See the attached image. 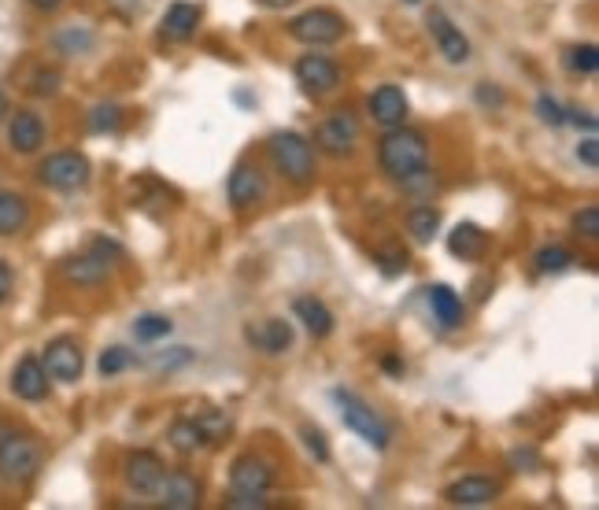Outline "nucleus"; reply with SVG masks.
<instances>
[{
    "label": "nucleus",
    "mask_w": 599,
    "mask_h": 510,
    "mask_svg": "<svg viewBox=\"0 0 599 510\" xmlns=\"http://www.w3.org/2000/svg\"><path fill=\"white\" fill-rule=\"evenodd\" d=\"M30 4H34L37 12H56V8H60L63 0H30Z\"/></svg>",
    "instance_id": "obj_47"
},
{
    "label": "nucleus",
    "mask_w": 599,
    "mask_h": 510,
    "mask_svg": "<svg viewBox=\"0 0 599 510\" xmlns=\"http://www.w3.org/2000/svg\"><path fill=\"white\" fill-rule=\"evenodd\" d=\"M566 122H574L577 130H588V134H596L599 130V119L592 111H577V108H566Z\"/></svg>",
    "instance_id": "obj_41"
},
{
    "label": "nucleus",
    "mask_w": 599,
    "mask_h": 510,
    "mask_svg": "<svg viewBox=\"0 0 599 510\" xmlns=\"http://www.w3.org/2000/svg\"><path fill=\"white\" fill-rule=\"evenodd\" d=\"M426 26L429 34H433V41H437V49H441V56L448 63H466L470 60V41L463 37V30L448 19V12L444 8H429L426 15Z\"/></svg>",
    "instance_id": "obj_14"
},
{
    "label": "nucleus",
    "mask_w": 599,
    "mask_h": 510,
    "mask_svg": "<svg viewBox=\"0 0 599 510\" xmlns=\"http://www.w3.org/2000/svg\"><path fill=\"white\" fill-rule=\"evenodd\" d=\"M226 196H230V204L237 211H248V207H256L263 196H267V174L259 163L252 159H241L237 167H233L230 182H226Z\"/></svg>",
    "instance_id": "obj_12"
},
{
    "label": "nucleus",
    "mask_w": 599,
    "mask_h": 510,
    "mask_svg": "<svg viewBox=\"0 0 599 510\" xmlns=\"http://www.w3.org/2000/svg\"><path fill=\"white\" fill-rule=\"evenodd\" d=\"M156 496L167 510H193V507H200L204 488H200V481H196L189 470H174V474L163 477V485H159Z\"/></svg>",
    "instance_id": "obj_19"
},
{
    "label": "nucleus",
    "mask_w": 599,
    "mask_h": 510,
    "mask_svg": "<svg viewBox=\"0 0 599 510\" xmlns=\"http://www.w3.org/2000/svg\"><path fill=\"white\" fill-rule=\"evenodd\" d=\"M511 466H514V470H522V466H533V470H540V455H537V451H529V448L511 451Z\"/></svg>",
    "instance_id": "obj_44"
},
{
    "label": "nucleus",
    "mask_w": 599,
    "mask_h": 510,
    "mask_svg": "<svg viewBox=\"0 0 599 510\" xmlns=\"http://www.w3.org/2000/svg\"><path fill=\"white\" fill-rule=\"evenodd\" d=\"M574 233L577 237H585V241H599V207L596 204H585L581 211H577Z\"/></svg>",
    "instance_id": "obj_35"
},
{
    "label": "nucleus",
    "mask_w": 599,
    "mask_h": 510,
    "mask_svg": "<svg viewBox=\"0 0 599 510\" xmlns=\"http://www.w3.org/2000/svg\"><path fill=\"white\" fill-rule=\"evenodd\" d=\"M537 115H540V122H548V126H566V108L559 104V100H551L548 93L544 97H537Z\"/></svg>",
    "instance_id": "obj_38"
},
{
    "label": "nucleus",
    "mask_w": 599,
    "mask_h": 510,
    "mask_svg": "<svg viewBox=\"0 0 599 510\" xmlns=\"http://www.w3.org/2000/svg\"><path fill=\"white\" fill-rule=\"evenodd\" d=\"M245 340L263 355H282L293 348V326L285 318H263V322H248Z\"/></svg>",
    "instance_id": "obj_15"
},
{
    "label": "nucleus",
    "mask_w": 599,
    "mask_h": 510,
    "mask_svg": "<svg viewBox=\"0 0 599 510\" xmlns=\"http://www.w3.org/2000/svg\"><path fill=\"white\" fill-rule=\"evenodd\" d=\"M196 422H200V429L208 433V440L215 444V440H222L226 433H230V418L222 411H204V414H196Z\"/></svg>",
    "instance_id": "obj_37"
},
{
    "label": "nucleus",
    "mask_w": 599,
    "mask_h": 510,
    "mask_svg": "<svg viewBox=\"0 0 599 510\" xmlns=\"http://www.w3.org/2000/svg\"><path fill=\"white\" fill-rule=\"evenodd\" d=\"M134 363V352H126V348H108V352L100 355V374L104 377H115V374H123L126 366Z\"/></svg>",
    "instance_id": "obj_36"
},
{
    "label": "nucleus",
    "mask_w": 599,
    "mask_h": 510,
    "mask_svg": "<svg viewBox=\"0 0 599 510\" xmlns=\"http://www.w3.org/2000/svg\"><path fill=\"white\" fill-rule=\"evenodd\" d=\"M174 322L167 315H156V311H148V315H137L134 318V337L145 340V344H152V340H163L171 337Z\"/></svg>",
    "instance_id": "obj_28"
},
{
    "label": "nucleus",
    "mask_w": 599,
    "mask_h": 510,
    "mask_svg": "<svg viewBox=\"0 0 599 510\" xmlns=\"http://www.w3.org/2000/svg\"><path fill=\"white\" fill-rule=\"evenodd\" d=\"M123 259V244L111 241V237H93L89 248L82 255H71L63 263V278L74 281V285H97V281L108 278L111 263Z\"/></svg>",
    "instance_id": "obj_5"
},
{
    "label": "nucleus",
    "mask_w": 599,
    "mask_h": 510,
    "mask_svg": "<svg viewBox=\"0 0 599 510\" xmlns=\"http://www.w3.org/2000/svg\"><path fill=\"white\" fill-rule=\"evenodd\" d=\"M8 145L19 152V156H34L45 145V122L37 111H15L12 122H8Z\"/></svg>",
    "instance_id": "obj_20"
},
{
    "label": "nucleus",
    "mask_w": 599,
    "mask_h": 510,
    "mask_svg": "<svg viewBox=\"0 0 599 510\" xmlns=\"http://www.w3.org/2000/svg\"><path fill=\"white\" fill-rule=\"evenodd\" d=\"M426 300H429L433 318H437L444 329H459L466 322V307H463V300H459V292H455L452 285H429Z\"/></svg>",
    "instance_id": "obj_23"
},
{
    "label": "nucleus",
    "mask_w": 599,
    "mask_h": 510,
    "mask_svg": "<svg viewBox=\"0 0 599 510\" xmlns=\"http://www.w3.org/2000/svg\"><path fill=\"white\" fill-rule=\"evenodd\" d=\"M293 315H296V322H304V329L315 340H326L333 333V311L322 304V300H318L315 292H307V296H296V300H293Z\"/></svg>",
    "instance_id": "obj_22"
},
{
    "label": "nucleus",
    "mask_w": 599,
    "mask_h": 510,
    "mask_svg": "<svg viewBox=\"0 0 599 510\" xmlns=\"http://www.w3.org/2000/svg\"><path fill=\"white\" fill-rule=\"evenodd\" d=\"M274 485V466L263 455H237L230 466L233 496H267Z\"/></svg>",
    "instance_id": "obj_10"
},
{
    "label": "nucleus",
    "mask_w": 599,
    "mask_h": 510,
    "mask_svg": "<svg viewBox=\"0 0 599 510\" xmlns=\"http://www.w3.org/2000/svg\"><path fill=\"white\" fill-rule=\"evenodd\" d=\"M300 437H304L307 455L315 462H330V444H326V433L315 429V425H300Z\"/></svg>",
    "instance_id": "obj_34"
},
{
    "label": "nucleus",
    "mask_w": 599,
    "mask_h": 510,
    "mask_svg": "<svg viewBox=\"0 0 599 510\" xmlns=\"http://www.w3.org/2000/svg\"><path fill=\"white\" fill-rule=\"evenodd\" d=\"M293 74L307 97H326V93H333V89L341 85V67H337L330 56H322V52L315 49L296 60Z\"/></svg>",
    "instance_id": "obj_9"
},
{
    "label": "nucleus",
    "mask_w": 599,
    "mask_h": 510,
    "mask_svg": "<svg viewBox=\"0 0 599 510\" xmlns=\"http://www.w3.org/2000/svg\"><path fill=\"white\" fill-rule=\"evenodd\" d=\"M52 45L60 52H67V56H78V52H86L93 45V34H89L86 26H63L60 34L52 37Z\"/></svg>",
    "instance_id": "obj_31"
},
{
    "label": "nucleus",
    "mask_w": 599,
    "mask_h": 510,
    "mask_svg": "<svg viewBox=\"0 0 599 510\" xmlns=\"http://www.w3.org/2000/svg\"><path fill=\"white\" fill-rule=\"evenodd\" d=\"M167 440H171V448L182 451V455H193V451L208 448V444H211L208 433L200 429V422H196V418H178V422L167 429Z\"/></svg>",
    "instance_id": "obj_25"
},
{
    "label": "nucleus",
    "mask_w": 599,
    "mask_h": 510,
    "mask_svg": "<svg viewBox=\"0 0 599 510\" xmlns=\"http://www.w3.org/2000/svg\"><path fill=\"white\" fill-rule=\"evenodd\" d=\"M256 4H263V8H270V12H285V8L296 4V0H256Z\"/></svg>",
    "instance_id": "obj_46"
},
{
    "label": "nucleus",
    "mask_w": 599,
    "mask_h": 510,
    "mask_svg": "<svg viewBox=\"0 0 599 510\" xmlns=\"http://www.w3.org/2000/svg\"><path fill=\"white\" fill-rule=\"evenodd\" d=\"M41 366H45V374L52 381H60V385H74L82 370H86V359H82V348H78V340L71 337H56L45 344V355H41Z\"/></svg>",
    "instance_id": "obj_11"
},
{
    "label": "nucleus",
    "mask_w": 599,
    "mask_h": 510,
    "mask_svg": "<svg viewBox=\"0 0 599 510\" xmlns=\"http://www.w3.org/2000/svg\"><path fill=\"white\" fill-rule=\"evenodd\" d=\"M45 462V451L34 433L19 425H0V481L4 485H30Z\"/></svg>",
    "instance_id": "obj_2"
},
{
    "label": "nucleus",
    "mask_w": 599,
    "mask_h": 510,
    "mask_svg": "<svg viewBox=\"0 0 599 510\" xmlns=\"http://www.w3.org/2000/svg\"><path fill=\"white\" fill-rule=\"evenodd\" d=\"M385 370H389V374H404V363H400V359H392V355H385Z\"/></svg>",
    "instance_id": "obj_48"
},
{
    "label": "nucleus",
    "mask_w": 599,
    "mask_h": 510,
    "mask_svg": "<svg viewBox=\"0 0 599 510\" xmlns=\"http://www.w3.org/2000/svg\"><path fill=\"white\" fill-rule=\"evenodd\" d=\"M367 111L370 119L378 122V126H385V130H392V126H404L407 122V97L400 85H378L374 93H370L367 100Z\"/></svg>",
    "instance_id": "obj_18"
},
{
    "label": "nucleus",
    "mask_w": 599,
    "mask_h": 510,
    "mask_svg": "<svg viewBox=\"0 0 599 510\" xmlns=\"http://www.w3.org/2000/svg\"><path fill=\"white\" fill-rule=\"evenodd\" d=\"M93 178V167L82 152H52L37 163V182L52 193H78Z\"/></svg>",
    "instance_id": "obj_7"
},
{
    "label": "nucleus",
    "mask_w": 599,
    "mask_h": 510,
    "mask_svg": "<svg viewBox=\"0 0 599 510\" xmlns=\"http://www.w3.org/2000/svg\"><path fill=\"white\" fill-rule=\"evenodd\" d=\"M89 134H115L123 126V108L119 104H97L89 111Z\"/></svg>",
    "instance_id": "obj_30"
},
{
    "label": "nucleus",
    "mask_w": 599,
    "mask_h": 510,
    "mask_svg": "<svg viewBox=\"0 0 599 510\" xmlns=\"http://www.w3.org/2000/svg\"><path fill=\"white\" fill-rule=\"evenodd\" d=\"M378 163L392 182H407L429 170V141L411 126H392L378 141Z\"/></svg>",
    "instance_id": "obj_1"
},
{
    "label": "nucleus",
    "mask_w": 599,
    "mask_h": 510,
    "mask_svg": "<svg viewBox=\"0 0 599 510\" xmlns=\"http://www.w3.org/2000/svg\"><path fill=\"white\" fill-rule=\"evenodd\" d=\"M496 496H500V481L481 477V474L459 477L455 485L444 488V499H448L452 507H489V503H496Z\"/></svg>",
    "instance_id": "obj_17"
},
{
    "label": "nucleus",
    "mask_w": 599,
    "mask_h": 510,
    "mask_svg": "<svg viewBox=\"0 0 599 510\" xmlns=\"http://www.w3.org/2000/svg\"><path fill=\"white\" fill-rule=\"evenodd\" d=\"M49 385H52V377L45 374V366H41V359H37V355H23V359L15 363L12 392L19 396V400L41 403L45 396H49Z\"/></svg>",
    "instance_id": "obj_16"
},
{
    "label": "nucleus",
    "mask_w": 599,
    "mask_h": 510,
    "mask_svg": "<svg viewBox=\"0 0 599 510\" xmlns=\"http://www.w3.org/2000/svg\"><path fill=\"white\" fill-rule=\"evenodd\" d=\"M355 145H359V119H355L348 108L330 111L326 119L318 122V130H315L318 152H326V156L333 159H344V156H352Z\"/></svg>",
    "instance_id": "obj_8"
},
{
    "label": "nucleus",
    "mask_w": 599,
    "mask_h": 510,
    "mask_svg": "<svg viewBox=\"0 0 599 510\" xmlns=\"http://www.w3.org/2000/svg\"><path fill=\"white\" fill-rule=\"evenodd\" d=\"M8 108H12V104H8V93H4V85H0V122L8 119Z\"/></svg>",
    "instance_id": "obj_49"
},
{
    "label": "nucleus",
    "mask_w": 599,
    "mask_h": 510,
    "mask_svg": "<svg viewBox=\"0 0 599 510\" xmlns=\"http://www.w3.org/2000/svg\"><path fill=\"white\" fill-rule=\"evenodd\" d=\"M267 156L285 182H293V185L315 182V145H311L304 134H296V130H278V134H270Z\"/></svg>",
    "instance_id": "obj_3"
},
{
    "label": "nucleus",
    "mask_w": 599,
    "mask_h": 510,
    "mask_svg": "<svg viewBox=\"0 0 599 510\" xmlns=\"http://www.w3.org/2000/svg\"><path fill=\"white\" fill-rule=\"evenodd\" d=\"M226 507L230 510H267V496H230L226 499Z\"/></svg>",
    "instance_id": "obj_42"
},
{
    "label": "nucleus",
    "mask_w": 599,
    "mask_h": 510,
    "mask_svg": "<svg viewBox=\"0 0 599 510\" xmlns=\"http://www.w3.org/2000/svg\"><path fill=\"white\" fill-rule=\"evenodd\" d=\"M404 4H422V0H404Z\"/></svg>",
    "instance_id": "obj_50"
},
{
    "label": "nucleus",
    "mask_w": 599,
    "mask_h": 510,
    "mask_svg": "<svg viewBox=\"0 0 599 510\" xmlns=\"http://www.w3.org/2000/svg\"><path fill=\"white\" fill-rule=\"evenodd\" d=\"M344 34H348V23H344V15L333 12V8H307V12L289 19V37L300 41V45H307V49L337 45Z\"/></svg>",
    "instance_id": "obj_6"
},
{
    "label": "nucleus",
    "mask_w": 599,
    "mask_h": 510,
    "mask_svg": "<svg viewBox=\"0 0 599 510\" xmlns=\"http://www.w3.org/2000/svg\"><path fill=\"white\" fill-rule=\"evenodd\" d=\"M566 67H570L574 74L592 78V74L599 71V49L596 45H574V49L566 52Z\"/></svg>",
    "instance_id": "obj_32"
},
{
    "label": "nucleus",
    "mask_w": 599,
    "mask_h": 510,
    "mask_svg": "<svg viewBox=\"0 0 599 510\" xmlns=\"http://www.w3.org/2000/svg\"><path fill=\"white\" fill-rule=\"evenodd\" d=\"M200 15H204L200 4H193V0H174L171 8L163 12V19H159V30H163L167 41H189V37H196Z\"/></svg>",
    "instance_id": "obj_21"
},
{
    "label": "nucleus",
    "mask_w": 599,
    "mask_h": 510,
    "mask_svg": "<svg viewBox=\"0 0 599 510\" xmlns=\"http://www.w3.org/2000/svg\"><path fill=\"white\" fill-rule=\"evenodd\" d=\"M577 159L585 163L588 170H596L599 167V141H596V134H588L581 145H577Z\"/></svg>",
    "instance_id": "obj_40"
},
{
    "label": "nucleus",
    "mask_w": 599,
    "mask_h": 510,
    "mask_svg": "<svg viewBox=\"0 0 599 510\" xmlns=\"http://www.w3.org/2000/svg\"><path fill=\"white\" fill-rule=\"evenodd\" d=\"M407 233L415 237L418 244H429L437 233H441V211L433 204H418L407 211Z\"/></svg>",
    "instance_id": "obj_27"
},
{
    "label": "nucleus",
    "mask_w": 599,
    "mask_h": 510,
    "mask_svg": "<svg viewBox=\"0 0 599 510\" xmlns=\"http://www.w3.org/2000/svg\"><path fill=\"white\" fill-rule=\"evenodd\" d=\"M60 82H63L60 71H52V67H37L26 89H30L34 97H52V93H60Z\"/></svg>",
    "instance_id": "obj_33"
},
{
    "label": "nucleus",
    "mask_w": 599,
    "mask_h": 510,
    "mask_svg": "<svg viewBox=\"0 0 599 510\" xmlns=\"http://www.w3.org/2000/svg\"><path fill=\"white\" fill-rule=\"evenodd\" d=\"M30 222V204L19 193H0V237H15Z\"/></svg>",
    "instance_id": "obj_26"
},
{
    "label": "nucleus",
    "mask_w": 599,
    "mask_h": 510,
    "mask_svg": "<svg viewBox=\"0 0 599 510\" xmlns=\"http://www.w3.org/2000/svg\"><path fill=\"white\" fill-rule=\"evenodd\" d=\"M570 263H574V252L563 248V244H548V248H540L537 259H533L537 274H563Z\"/></svg>",
    "instance_id": "obj_29"
},
{
    "label": "nucleus",
    "mask_w": 599,
    "mask_h": 510,
    "mask_svg": "<svg viewBox=\"0 0 599 510\" xmlns=\"http://www.w3.org/2000/svg\"><path fill=\"white\" fill-rule=\"evenodd\" d=\"M448 252L455 259H466V263H474L481 255L489 252V233L474 226V222H459L452 233H448Z\"/></svg>",
    "instance_id": "obj_24"
},
{
    "label": "nucleus",
    "mask_w": 599,
    "mask_h": 510,
    "mask_svg": "<svg viewBox=\"0 0 599 510\" xmlns=\"http://www.w3.org/2000/svg\"><path fill=\"white\" fill-rule=\"evenodd\" d=\"M123 477L130 492L137 496H156L159 485H163V477H167V466L159 459L156 451H130L123 462Z\"/></svg>",
    "instance_id": "obj_13"
},
{
    "label": "nucleus",
    "mask_w": 599,
    "mask_h": 510,
    "mask_svg": "<svg viewBox=\"0 0 599 510\" xmlns=\"http://www.w3.org/2000/svg\"><path fill=\"white\" fill-rule=\"evenodd\" d=\"M477 100H481V104H503V93H500V89H492V93H489V82H481V89H477Z\"/></svg>",
    "instance_id": "obj_45"
},
{
    "label": "nucleus",
    "mask_w": 599,
    "mask_h": 510,
    "mask_svg": "<svg viewBox=\"0 0 599 510\" xmlns=\"http://www.w3.org/2000/svg\"><path fill=\"white\" fill-rule=\"evenodd\" d=\"M378 263H381V270H385L389 278H396V274H404V270H407V252H404V248H389V252H378Z\"/></svg>",
    "instance_id": "obj_39"
},
{
    "label": "nucleus",
    "mask_w": 599,
    "mask_h": 510,
    "mask_svg": "<svg viewBox=\"0 0 599 510\" xmlns=\"http://www.w3.org/2000/svg\"><path fill=\"white\" fill-rule=\"evenodd\" d=\"M12 289H15V274H12V267H8V259H0V307L8 304Z\"/></svg>",
    "instance_id": "obj_43"
},
{
    "label": "nucleus",
    "mask_w": 599,
    "mask_h": 510,
    "mask_svg": "<svg viewBox=\"0 0 599 510\" xmlns=\"http://www.w3.org/2000/svg\"><path fill=\"white\" fill-rule=\"evenodd\" d=\"M333 403L341 407V422L352 429L355 437H363L370 448H378V451L389 448V440H392L389 422H385L367 400H359V396L348 389H333Z\"/></svg>",
    "instance_id": "obj_4"
}]
</instances>
